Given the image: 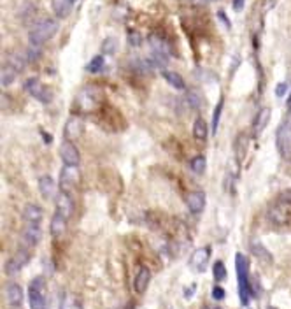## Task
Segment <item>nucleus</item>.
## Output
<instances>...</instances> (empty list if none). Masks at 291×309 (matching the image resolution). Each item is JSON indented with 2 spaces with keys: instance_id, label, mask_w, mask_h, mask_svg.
<instances>
[{
  "instance_id": "nucleus-1",
  "label": "nucleus",
  "mask_w": 291,
  "mask_h": 309,
  "mask_svg": "<svg viewBox=\"0 0 291 309\" xmlns=\"http://www.w3.org/2000/svg\"><path fill=\"white\" fill-rule=\"evenodd\" d=\"M235 267H237V280H239V297L244 306L249 304V301L254 297L253 286L249 280V263L242 253L235 255Z\"/></svg>"
},
{
  "instance_id": "nucleus-2",
  "label": "nucleus",
  "mask_w": 291,
  "mask_h": 309,
  "mask_svg": "<svg viewBox=\"0 0 291 309\" xmlns=\"http://www.w3.org/2000/svg\"><path fill=\"white\" fill-rule=\"evenodd\" d=\"M58 21L54 18H42L37 21L35 25L30 28L28 32V41L33 46H42L46 41H49L56 32H58Z\"/></svg>"
},
{
  "instance_id": "nucleus-3",
  "label": "nucleus",
  "mask_w": 291,
  "mask_h": 309,
  "mask_svg": "<svg viewBox=\"0 0 291 309\" xmlns=\"http://www.w3.org/2000/svg\"><path fill=\"white\" fill-rule=\"evenodd\" d=\"M28 304L30 309H46L48 308V284L42 276L33 278L28 286Z\"/></svg>"
},
{
  "instance_id": "nucleus-4",
  "label": "nucleus",
  "mask_w": 291,
  "mask_h": 309,
  "mask_svg": "<svg viewBox=\"0 0 291 309\" xmlns=\"http://www.w3.org/2000/svg\"><path fill=\"white\" fill-rule=\"evenodd\" d=\"M100 99H102V92H100L98 88L88 86L77 93L74 102V109L79 111V113H90V111H93L100 104Z\"/></svg>"
},
{
  "instance_id": "nucleus-5",
  "label": "nucleus",
  "mask_w": 291,
  "mask_h": 309,
  "mask_svg": "<svg viewBox=\"0 0 291 309\" xmlns=\"http://www.w3.org/2000/svg\"><path fill=\"white\" fill-rule=\"evenodd\" d=\"M268 220L274 225H288L291 222V201L279 197L277 201L268 207Z\"/></svg>"
},
{
  "instance_id": "nucleus-6",
  "label": "nucleus",
  "mask_w": 291,
  "mask_h": 309,
  "mask_svg": "<svg viewBox=\"0 0 291 309\" xmlns=\"http://www.w3.org/2000/svg\"><path fill=\"white\" fill-rule=\"evenodd\" d=\"M275 144H277L279 154L284 160H291V120H284L277 129L275 134Z\"/></svg>"
},
{
  "instance_id": "nucleus-7",
  "label": "nucleus",
  "mask_w": 291,
  "mask_h": 309,
  "mask_svg": "<svg viewBox=\"0 0 291 309\" xmlns=\"http://www.w3.org/2000/svg\"><path fill=\"white\" fill-rule=\"evenodd\" d=\"M23 86H25L26 93H30L33 99H37L42 104H49V102L53 101V92H51L49 88L42 83L39 77H28Z\"/></svg>"
},
{
  "instance_id": "nucleus-8",
  "label": "nucleus",
  "mask_w": 291,
  "mask_h": 309,
  "mask_svg": "<svg viewBox=\"0 0 291 309\" xmlns=\"http://www.w3.org/2000/svg\"><path fill=\"white\" fill-rule=\"evenodd\" d=\"M81 184V172L77 165H65L60 172V190L71 193L79 188Z\"/></svg>"
},
{
  "instance_id": "nucleus-9",
  "label": "nucleus",
  "mask_w": 291,
  "mask_h": 309,
  "mask_svg": "<svg viewBox=\"0 0 291 309\" xmlns=\"http://www.w3.org/2000/svg\"><path fill=\"white\" fill-rule=\"evenodd\" d=\"M30 262V253L28 250H18L11 258L5 263V274L7 276H14L25 267L26 263Z\"/></svg>"
},
{
  "instance_id": "nucleus-10",
  "label": "nucleus",
  "mask_w": 291,
  "mask_h": 309,
  "mask_svg": "<svg viewBox=\"0 0 291 309\" xmlns=\"http://www.w3.org/2000/svg\"><path fill=\"white\" fill-rule=\"evenodd\" d=\"M60 158L65 165H79L81 162V154L79 150L72 141H63L62 146H60Z\"/></svg>"
},
{
  "instance_id": "nucleus-11",
  "label": "nucleus",
  "mask_w": 291,
  "mask_h": 309,
  "mask_svg": "<svg viewBox=\"0 0 291 309\" xmlns=\"http://www.w3.org/2000/svg\"><path fill=\"white\" fill-rule=\"evenodd\" d=\"M54 206H56V213L63 214L65 218H71L74 214V201H72L71 193L60 190L54 197Z\"/></svg>"
},
{
  "instance_id": "nucleus-12",
  "label": "nucleus",
  "mask_w": 291,
  "mask_h": 309,
  "mask_svg": "<svg viewBox=\"0 0 291 309\" xmlns=\"http://www.w3.org/2000/svg\"><path fill=\"white\" fill-rule=\"evenodd\" d=\"M39 241H41L39 223H28V225L23 229V232H21V242H23V246L33 248V246H37Z\"/></svg>"
},
{
  "instance_id": "nucleus-13",
  "label": "nucleus",
  "mask_w": 291,
  "mask_h": 309,
  "mask_svg": "<svg viewBox=\"0 0 291 309\" xmlns=\"http://www.w3.org/2000/svg\"><path fill=\"white\" fill-rule=\"evenodd\" d=\"M209 260H211V248L204 246V248H200V250H196L192 255L190 265H192L196 272H204L205 267H207Z\"/></svg>"
},
{
  "instance_id": "nucleus-14",
  "label": "nucleus",
  "mask_w": 291,
  "mask_h": 309,
  "mask_svg": "<svg viewBox=\"0 0 291 309\" xmlns=\"http://www.w3.org/2000/svg\"><path fill=\"white\" fill-rule=\"evenodd\" d=\"M186 206H188V209H190L193 214L202 213V211H204V207H205V193L200 192V190L190 192L186 195Z\"/></svg>"
},
{
  "instance_id": "nucleus-15",
  "label": "nucleus",
  "mask_w": 291,
  "mask_h": 309,
  "mask_svg": "<svg viewBox=\"0 0 291 309\" xmlns=\"http://www.w3.org/2000/svg\"><path fill=\"white\" fill-rule=\"evenodd\" d=\"M251 253L256 257V260H260V262L265 263V265H270V263L274 262L272 253L267 250L265 244H263L260 239H253V241H251Z\"/></svg>"
},
{
  "instance_id": "nucleus-16",
  "label": "nucleus",
  "mask_w": 291,
  "mask_h": 309,
  "mask_svg": "<svg viewBox=\"0 0 291 309\" xmlns=\"http://www.w3.org/2000/svg\"><path fill=\"white\" fill-rule=\"evenodd\" d=\"M83 123L77 116H72L67 120L65 123V139L67 141H75V139H79L81 134H83Z\"/></svg>"
},
{
  "instance_id": "nucleus-17",
  "label": "nucleus",
  "mask_w": 291,
  "mask_h": 309,
  "mask_svg": "<svg viewBox=\"0 0 291 309\" xmlns=\"http://www.w3.org/2000/svg\"><path fill=\"white\" fill-rule=\"evenodd\" d=\"M23 288H21L18 283H9L7 288H5V299H7V302L13 308H20L21 304H23Z\"/></svg>"
},
{
  "instance_id": "nucleus-18",
  "label": "nucleus",
  "mask_w": 291,
  "mask_h": 309,
  "mask_svg": "<svg viewBox=\"0 0 291 309\" xmlns=\"http://www.w3.org/2000/svg\"><path fill=\"white\" fill-rule=\"evenodd\" d=\"M270 118H272V111L268 107H263L260 109V113H256V118H254V123H253V134L254 135H260L263 130L267 129V125L270 123Z\"/></svg>"
},
{
  "instance_id": "nucleus-19",
  "label": "nucleus",
  "mask_w": 291,
  "mask_h": 309,
  "mask_svg": "<svg viewBox=\"0 0 291 309\" xmlns=\"http://www.w3.org/2000/svg\"><path fill=\"white\" fill-rule=\"evenodd\" d=\"M67 220H69V218H65L63 214H60V213L53 214V218H51V222H49V232L54 239H60L63 234H65Z\"/></svg>"
},
{
  "instance_id": "nucleus-20",
  "label": "nucleus",
  "mask_w": 291,
  "mask_h": 309,
  "mask_svg": "<svg viewBox=\"0 0 291 309\" xmlns=\"http://www.w3.org/2000/svg\"><path fill=\"white\" fill-rule=\"evenodd\" d=\"M151 281V271L147 267H141L139 272L135 274V280H133V288L137 293H144L149 286Z\"/></svg>"
},
{
  "instance_id": "nucleus-21",
  "label": "nucleus",
  "mask_w": 291,
  "mask_h": 309,
  "mask_svg": "<svg viewBox=\"0 0 291 309\" xmlns=\"http://www.w3.org/2000/svg\"><path fill=\"white\" fill-rule=\"evenodd\" d=\"M39 192H41L42 199H53L56 197V183L53 181L51 176H42L39 180Z\"/></svg>"
},
{
  "instance_id": "nucleus-22",
  "label": "nucleus",
  "mask_w": 291,
  "mask_h": 309,
  "mask_svg": "<svg viewBox=\"0 0 291 309\" xmlns=\"http://www.w3.org/2000/svg\"><path fill=\"white\" fill-rule=\"evenodd\" d=\"M42 216H44V211H42L41 206L37 204H26L23 207V220L26 223H41Z\"/></svg>"
},
{
  "instance_id": "nucleus-23",
  "label": "nucleus",
  "mask_w": 291,
  "mask_h": 309,
  "mask_svg": "<svg viewBox=\"0 0 291 309\" xmlns=\"http://www.w3.org/2000/svg\"><path fill=\"white\" fill-rule=\"evenodd\" d=\"M149 44H151V48H153V53L163 54V56H169V58H170V54H172L170 44H169L163 37H160V35H151Z\"/></svg>"
},
{
  "instance_id": "nucleus-24",
  "label": "nucleus",
  "mask_w": 291,
  "mask_h": 309,
  "mask_svg": "<svg viewBox=\"0 0 291 309\" xmlns=\"http://www.w3.org/2000/svg\"><path fill=\"white\" fill-rule=\"evenodd\" d=\"M60 309H83V302L75 293L63 292L60 297Z\"/></svg>"
},
{
  "instance_id": "nucleus-25",
  "label": "nucleus",
  "mask_w": 291,
  "mask_h": 309,
  "mask_svg": "<svg viewBox=\"0 0 291 309\" xmlns=\"http://www.w3.org/2000/svg\"><path fill=\"white\" fill-rule=\"evenodd\" d=\"M74 0H51V7H53L54 14L58 18H67L71 14V9Z\"/></svg>"
},
{
  "instance_id": "nucleus-26",
  "label": "nucleus",
  "mask_w": 291,
  "mask_h": 309,
  "mask_svg": "<svg viewBox=\"0 0 291 309\" xmlns=\"http://www.w3.org/2000/svg\"><path fill=\"white\" fill-rule=\"evenodd\" d=\"M186 102L192 109L198 111V109L204 107V95H202L200 90H196V88H190L186 92Z\"/></svg>"
},
{
  "instance_id": "nucleus-27",
  "label": "nucleus",
  "mask_w": 291,
  "mask_h": 309,
  "mask_svg": "<svg viewBox=\"0 0 291 309\" xmlns=\"http://www.w3.org/2000/svg\"><path fill=\"white\" fill-rule=\"evenodd\" d=\"M209 135V129H207V123H205L204 118H196L195 123H193V137L196 141L204 142Z\"/></svg>"
},
{
  "instance_id": "nucleus-28",
  "label": "nucleus",
  "mask_w": 291,
  "mask_h": 309,
  "mask_svg": "<svg viewBox=\"0 0 291 309\" xmlns=\"http://www.w3.org/2000/svg\"><path fill=\"white\" fill-rule=\"evenodd\" d=\"M16 76H18L16 69L13 65H9V63H5L4 67H2V74H0V84L2 86H11L14 83V79H16Z\"/></svg>"
},
{
  "instance_id": "nucleus-29",
  "label": "nucleus",
  "mask_w": 291,
  "mask_h": 309,
  "mask_svg": "<svg viewBox=\"0 0 291 309\" xmlns=\"http://www.w3.org/2000/svg\"><path fill=\"white\" fill-rule=\"evenodd\" d=\"M163 77H165L167 83L172 84L175 90H184V88H186V83H184V79L177 74V72H174V71H163Z\"/></svg>"
},
{
  "instance_id": "nucleus-30",
  "label": "nucleus",
  "mask_w": 291,
  "mask_h": 309,
  "mask_svg": "<svg viewBox=\"0 0 291 309\" xmlns=\"http://www.w3.org/2000/svg\"><path fill=\"white\" fill-rule=\"evenodd\" d=\"M104 65H105V58L102 54H97V56L92 58V62L86 65V71L90 72V74H97V72H102Z\"/></svg>"
},
{
  "instance_id": "nucleus-31",
  "label": "nucleus",
  "mask_w": 291,
  "mask_h": 309,
  "mask_svg": "<svg viewBox=\"0 0 291 309\" xmlns=\"http://www.w3.org/2000/svg\"><path fill=\"white\" fill-rule=\"evenodd\" d=\"M190 167H192V171L195 172V174H204L205 169H207V160H205L204 154H198V156H195V158L190 162Z\"/></svg>"
},
{
  "instance_id": "nucleus-32",
  "label": "nucleus",
  "mask_w": 291,
  "mask_h": 309,
  "mask_svg": "<svg viewBox=\"0 0 291 309\" xmlns=\"http://www.w3.org/2000/svg\"><path fill=\"white\" fill-rule=\"evenodd\" d=\"M223 105H225V101L221 99V101L218 102L216 107H214V114H212V134H214V135L218 134V127H219V118H221V113H223Z\"/></svg>"
},
{
  "instance_id": "nucleus-33",
  "label": "nucleus",
  "mask_w": 291,
  "mask_h": 309,
  "mask_svg": "<svg viewBox=\"0 0 291 309\" xmlns=\"http://www.w3.org/2000/svg\"><path fill=\"white\" fill-rule=\"evenodd\" d=\"M212 276H214V280L216 281H223L226 278V269H225V263L218 260L214 262V267H212Z\"/></svg>"
},
{
  "instance_id": "nucleus-34",
  "label": "nucleus",
  "mask_w": 291,
  "mask_h": 309,
  "mask_svg": "<svg viewBox=\"0 0 291 309\" xmlns=\"http://www.w3.org/2000/svg\"><path fill=\"white\" fill-rule=\"evenodd\" d=\"M28 62L26 58H23V56H20V54H13V56H9V65H13L14 69H16L18 72H21L23 69H25V63Z\"/></svg>"
},
{
  "instance_id": "nucleus-35",
  "label": "nucleus",
  "mask_w": 291,
  "mask_h": 309,
  "mask_svg": "<svg viewBox=\"0 0 291 309\" xmlns=\"http://www.w3.org/2000/svg\"><path fill=\"white\" fill-rule=\"evenodd\" d=\"M118 48V41L116 39H105L104 42H102V53L104 54H113L114 51H116Z\"/></svg>"
},
{
  "instance_id": "nucleus-36",
  "label": "nucleus",
  "mask_w": 291,
  "mask_h": 309,
  "mask_svg": "<svg viewBox=\"0 0 291 309\" xmlns=\"http://www.w3.org/2000/svg\"><path fill=\"white\" fill-rule=\"evenodd\" d=\"M39 56H41V46L30 44L28 50H26V60L28 62H35V60H39Z\"/></svg>"
},
{
  "instance_id": "nucleus-37",
  "label": "nucleus",
  "mask_w": 291,
  "mask_h": 309,
  "mask_svg": "<svg viewBox=\"0 0 291 309\" xmlns=\"http://www.w3.org/2000/svg\"><path fill=\"white\" fill-rule=\"evenodd\" d=\"M141 42H142V37L137 34V32H130L128 34V44L130 46L137 48V46H141Z\"/></svg>"
},
{
  "instance_id": "nucleus-38",
  "label": "nucleus",
  "mask_w": 291,
  "mask_h": 309,
  "mask_svg": "<svg viewBox=\"0 0 291 309\" xmlns=\"http://www.w3.org/2000/svg\"><path fill=\"white\" fill-rule=\"evenodd\" d=\"M212 299L223 301V299H225V290L221 288V286H214V288H212Z\"/></svg>"
},
{
  "instance_id": "nucleus-39",
  "label": "nucleus",
  "mask_w": 291,
  "mask_h": 309,
  "mask_svg": "<svg viewBox=\"0 0 291 309\" xmlns=\"http://www.w3.org/2000/svg\"><path fill=\"white\" fill-rule=\"evenodd\" d=\"M288 83H279L277 84V88H275V95L277 97H284L286 95V92H288Z\"/></svg>"
},
{
  "instance_id": "nucleus-40",
  "label": "nucleus",
  "mask_w": 291,
  "mask_h": 309,
  "mask_svg": "<svg viewBox=\"0 0 291 309\" xmlns=\"http://www.w3.org/2000/svg\"><path fill=\"white\" fill-rule=\"evenodd\" d=\"M209 2H212V0H186V4L193 5V7H204Z\"/></svg>"
},
{
  "instance_id": "nucleus-41",
  "label": "nucleus",
  "mask_w": 291,
  "mask_h": 309,
  "mask_svg": "<svg viewBox=\"0 0 291 309\" xmlns=\"http://www.w3.org/2000/svg\"><path fill=\"white\" fill-rule=\"evenodd\" d=\"M244 4H245V0H233V9H235L237 13H241L242 9H244Z\"/></svg>"
},
{
  "instance_id": "nucleus-42",
  "label": "nucleus",
  "mask_w": 291,
  "mask_h": 309,
  "mask_svg": "<svg viewBox=\"0 0 291 309\" xmlns=\"http://www.w3.org/2000/svg\"><path fill=\"white\" fill-rule=\"evenodd\" d=\"M195 292V286H192V288H188V290H184V297L186 299H192V293Z\"/></svg>"
},
{
  "instance_id": "nucleus-43",
  "label": "nucleus",
  "mask_w": 291,
  "mask_h": 309,
  "mask_svg": "<svg viewBox=\"0 0 291 309\" xmlns=\"http://www.w3.org/2000/svg\"><path fill=\"white\" fill-rule=\"evenodd\" d=\"M120 309H135V302H128V304H125L123 308H120Z\"/></svg>"
},
{
  "instance_id": "nucleus-44",
  "label": "nucleus",
  "mask_w": 291,
  "mask_h": 309,
  "mask_svg": "<svg viewBox=\"0 0 291 309\" xmlns=\"http://www.w3.org/2000/svg\"><path fill=\"white\" fill-rule=\"evenodd\" d=\"M288 111H290V113H291V97H290V99H288Z\"/></svg>"
},
{
  "instance_id": "nucleus-45",
  "label": "nucleus",
  "mask_w": 291,
  "mask_h": 309,
  "mask_svg": "<svg viewBox=\"0 0 291 309\" xmlns=\"http://www.w3.org/2000/svg\"><path fill=\"white\" fill-rule=\"evenodd\" d=\"M268 309H277V308H274V306H268Z\"/></svg>"
},
{
  "instance_id": "nucleus-46",
  "label": "nucleus",
  "mask_w": 291,
  "mask_h": 309,
  "mask_svg": "<svg viewBox=\"0 0 291 309\" xmlns=\"http://www.w3.org/2000/svg\"><path fill=\"white\" fill-rule=\"evenodd\" d=\"M205 309H221V308H205Z\"/></svg>"
},
{
  "instance_id": "nucleus-47",
  "label": "nucleus",
  "mask_w": 291,
  "mask_h": 309,
  "mask_svg": "<svg viewBox=\"0 0 291 309\" xmlns=\"http://www.w3.org/2000/svg\"><path fill=\"white\" fill-rule=\"evenodd\" d=\"M74 2H75V0H74Z\"/></svg>"
}]
</instances>
